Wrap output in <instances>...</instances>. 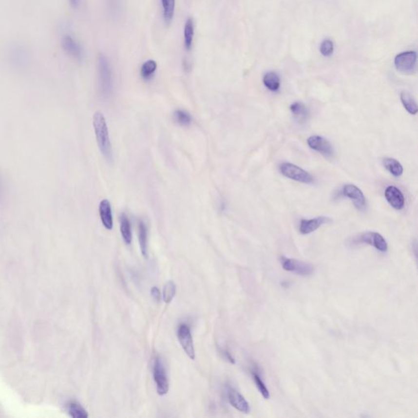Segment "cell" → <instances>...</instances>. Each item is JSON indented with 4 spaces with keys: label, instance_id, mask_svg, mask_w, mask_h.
Returning a JSON list of instances; mask_svg holds the SVG:
<instances>
[{
    "label": "cell",
    "instance_id": "1",
    "mask_svg": "<svg viewBox=\"0 0 418 418\" xmlns=\"http://www.w3.org/2000/svg\"><path fill=\"white\" fill-rule=\"evenodd\" d=\"M94 127L100 152L107 161H111L113 159L112 146L109 136L108 127L103 114L101 112L95 113L94 116Z\"/></svg>",
    "mask_w": 418,
    "mask_h": 418
},
{
    "label": "cell",
    "instance_id": "2",
    "mask_svg": "<svg viewBox=\"0 0 418 418\" xmlns=\"http://www.w3.org/2000/svg\"><path fill=\"white\" fill-rule=\"evenodd\" d=\"M99 88L103 97L108 98L113 93V79L111 65L106 56L100 53L98 56Z\"/></svg>",
    "mask_w": 418,
    "mask_h": 418
},
{
    "label": "cell",
    "instance_id": "3",
    "mask_svg": "<svg viewBox=\"0 0 418 418\" xmlns=\"http://www.w3.org/2000/svg\"><path fill=\"white\" fill-rule=\"evenodd\" d=\"M366 244L375 247L381 252H387L388 244L384 237L377 232H365L354 237L350 241V245H358Z\"/></svg>",
    "mask_w": 418,
    "mask_h": 418
},
{
    "label": "cell",
    "instance_id": "4",
    "mask_svg": "<svg viewBox=\"0 0 418 418\" xmlns=\"http://www.w3.org/2000/svg\"><path fill=\"white\" fill-rule=\"evenodd\" d=\"M280 171L282 175L296 182L310 184L315 181L311 174L300 167L291 163H283L280 164Z\"/></svg>",
    "mask_w": 418,
    "mask_h": 418
},
{
    "label": "cell",
    "instance_id": "5",
    "mask_svg": "<svg viewBox=\"0 0 418 418\" xmlns=\"http://www.w3.org/2000/svg\"><path fill=\"white\" fill-rule=\"evenodd\" d=\"M8 61L14 66L22 67L31 61V52L27 47L22 43H13L8 51Z\"/></svg>",
    "mask_w": 418,
    "mask_h": 418
},
{
    "label": "cell",
    "instance_id": "6",
    "mask_svg": "<svg viewBox=\"0 0 418 418\" xmlns=\"http://www.w3.org/2000/svg\"><path fill=\"white\" fill-rule=\"evenodd\" d=\"M280 261L283 269L288 272L294 273L302 276H309L315 271V267L313 265L300 260L282 257Z\"/></svg>",
    "mask_w": 418,
    "mask_h": 418
},
{
    "label": "cell",
    "instance_id": "7",
    "mask_svg": "<svg viewBox=\"0 0 418 418\" xmlns=\"http://www.w3.org/2000/svg\"><path fill=\"white\" fill-rule=\"evenodd\" d=\"M418 55L415 51H407L399 53L395 58V66L397 71L403 74L414 73L417 69Z\"/></svg>",
    "mask_w": 418,
    "mask_h": 418
},
{
    "label": "cell",
    "instance_id": "8",
    "mask_svg": "<svg viewBox=\"0 0 418 418\" xmlns=\"http://www.w3.org/2000/svg\"><path fill=\"white\" fill-rule=\"evenodd\" d=\"M153 377L154 382L156 384L157 393L161 396L167 395L169 391V378L164 364L159 358L154 360Z\"/></svg>",
    "mask_w": 418,
    "mask_h": 418
},
{
    "label": "cell",
    "instance_id": "9",
    "mask_svg": "<svg viewBox=\"0 0 418 418\" xmlns=\"http://www.w3.org/2000/svg\"><path fill=\"white\" fill-rule=\"evenodd\" d=\"M177 338L179 342L182 345V349L187 356L192 360H195V350H194V342L192 338L191 331L189 325L186 323H182L179 325L177 329Z\"/></svg>",
    "mask_w": 418,
    "mask_h": 418
},
{
    "label": "cell",
    "instance_id": "10",
    "mask_svg": "<svg viewBox=\"0 0 418 418\" xmlns=\"http://www.w3.org/2000/svg\"><path fill=\"white\" fill-rule=\"evenodd\" d=\"M307 144L310 149L322 154L323 156L327 159H330L334 154L333 145L330 141L323 136L317 135L310 136L307 139Z\"/></svg>",
    "mask_w": 418,
    "mask_h": 418
},
{
    "label": "cell",
    "instance_id": "11",
    "mask_svg": "<svg viewBox=\"0 0 418 418\" xmlns=\"http://www.w3.org/2000/svg\"><path fill=\"white\" fill-rule=\"evenodd\" d=\"M61 47L68 55L71 56L76 60L80 61L83 59V48L78 43V41L70 35H65L62 37L61 38Z\"/></svg>",
    "mask_w": 418,
    "mask_h": 418
},
{
    "label": "cell",
    "instance_id": "12",
    "mask_svg": "<svg viewBox=\"0 0 418 418\" xmlns=\"http://www.w3.org/2000/svg\"><path fill=\"white\" fill-rule=\"evenodd\" d=\"M227 397H228L229 403L235 409L240 411L241 413H249V403L246 400V399L234 387H231V386L227 387Z\"/></svg>",
    "mask_w": 418,
    "mask_h": 418
},
{
    "label": "cell",
    "instance_id": "13",
    "mask_svg": "<svg viewBox=\"0 0 418 418\" xmlns=\"http://www.w3.org/2000/svg\"><path fill=\"white\" fill-rule=\"evenodd\" d=\"M342 194L345 197L352 200L355 206L359 210H363L365 209L366 199L363 191L356 186L352 184L345 185L343 187Z\"/></svg>",
    "mask_w": 418,
    "mask_h": 418
},
{
    "label": "cell",
    "instance_id": "14",
    "mask_svg": "<svg viewBox=\"0 0 418 418\" xmlns=\"http://www.w3.org/2000/svg\"><path fill=\"white\" fill-rule=\"evenodd\" d=\"M385 197L388 203L396 210H402L404 208L405 199L400 190L394 186H389L385 189Z\"/></svg>",
    "mask_w": 418,
    "mask_h": 418
},
{
    "label": "cell",
    "instance_id": "15",
    "mask_svg": "<svg viewBox=\"0 0 418 418\" xmlns=\"http://www.w3.org/2000/svg\"><path fill=\"white\" fill-rule=\"evenodd\" d=\"M328 222H331L330 218L324 216L315 217L310 220L303 219L300 222L299 230L301 234H309L315 231L320 227H322L323 225L327 224Z\"/></svg>",
    "mask_w": 418,
    "mask_h": 418
},
{
    "label": "cell",
    "instance_id": "16",
    "mask_svg": "<svg viewBox=\"0 0 418 418\" xmlns=\"http://www.w3.org/2000/svg\"><path fill=\"white\" fill-rule=\"evenodd\" d=\"M99 213L101 222L106 229L111 230L113 229V216L111 210V203L107 199H103L99 205Z\"/></svg>",
    "mask_w": 418,
    "mask_h": 418
},
{
    "label": "cell",
    "instance_id": "17",
    "mask_svg": "<svg viewBox=\"0 0 418 418\" xmlns=\"http://www.w3.org/2000/svg\"><path fill=\"white\" fill-rule=\"evenodd\" d=\"M290 111L292 112V115L297 119L300 124H303L306 121L309 117V110L305 106V104L300 101H295L290 106Z\"/></svg>",
    "mask_w": 418,
    "mask_h": 418
},
{
    "label": "cell",
    "instance_id": "18",
    "mask_svg": "<svg viewBox=\"0 0 418 418\" xmlns=\"http://www.w3.org/2000/svg\"><path fill=\"white\" fill-rule=\"evenodd\" d=\"M120 231H121L124 243L128 245H131L132 240H133L131 224L129 222V217H127L124 213L120 216Z\"/></svg>",
    "mask_w": 418,
    "mask_h": 418
},
{
    "label": "cell",
    "instance_id": "19",
    "mask_svg": "<svg viewBox=\"0 0 418 418\" xmlns=\"http://www.w3.org/2000/svg\"><path fill=\"white\" fill-rule=\"evenodd\" d=\"M401 102L406 111L411 114L415 115L418 113V108L415 99L408 92H402L400 94Z\"/></svg>",
    "mask_w": 418,
    "mask_h": 418
},
{
    "label": "cell",
    "instance_id": "20",
    "mask_svg": "<svg viewBox=\"0 0 418 418\" xmlns=\"http://www.w3.org/2000/svg\"><path fill=\"white\" fill-rule=\"evenodd\" d=\"M263 83L270 91L277 92L280 88V76L273 71L268 72L263 77Z\"/></svg>",
    "mask_w": 418,
    "mask_h": 418
},
{
    "label": "cell",
    "instance_id": "21",
    "mask_svg": "<svg viewBox=\"0 0 418 418\" xmlns=\"http://www.w3.org/2000/svg\"><path fill=\"white\" fill-rule=\"evenodd\" d=\"M383 166L388 171H390L393 176H400L403 172V168L402 164L393 158H385L382 160Z\"/></svg>",
    "mask_w": 418,
    "mask_h": 418
},
{
    "label": "cell",
    "instance_id": "22",
    "mask_svg": "<svg viewBox=\"0 0 418 418\" xmlns=\"http://www.w3.org/2000/svg\"><path fill=\"white\" fill-rule=\"evenodd\" d=\"M138 239L140 248H141V254L143 257H147L148 252H147V229L143 221L138 222Z\"/></svg>",
    "mask_w": 418,
    "mask_h": 418
},
{
    "label": "cell",
    "instance_id": "23",
    "mask_svg": "<svg viewBox=\"0 0 418 418\" xmlns=\"http://www.w3.org/2000/svg\"><path fill=\"white\" fill-rule=\"evenodd\" d=\"M194 21L191 18H188L184 27V43L185 47L187 50H190L192 48V43H193V38H194Z\"/></svg>",
    "mask_w": 418,
    "mask_h": 418
},
{
    "label": "cell",
    "instance_id": "24",
    "mask_svg": "<svg viewBox=\"0 0 418 418\" xmlns=\"http://www.w3.org/2000/svg\"><path fill=\"white\" fill-rule=\"evenodd\" d=\"M163 16L166 24L171 23L175 11V0H161Z\"/></svg>",
    "mask_w": 418,
    "mask_h": 418
},
{
    "label": "cell",
    "instance_id": "25",
    "mask_svg": "<svg viewBox=\"0 0 418 418\" xmlns=\"http://www.w3.org/2000/svg\"><path fill=\"white\" fill-rule=\"evenodd\" d=\"M157 70L156 61L149 60L141 66V76L144 79L149 80L153 77Z\"/></svg>",
    "mask_w": 418,
    "mask_h": 418
},
{
    "label": "cell",
    "instance_id": "26",
    "mask_svg": "<svg viewBox=\"0 0 418 418\" xmlns=\"http://www.w3.org/2000/svg\"><path fill=\"white\" fill-rule=\"evenodd\" d=\"M176 287L173 281H168L163 288V300L165 303H170L176 295Z\"/></svg>",
    "mask_w": 418,
    "mask_h": 418
},
{
    "label": "cell",
    "instance_id": "27",
    "mask_svg": "<svg viewBox=\"0 0 418 418\" xmlns=\"http://www.w3.org/2000/svg\"><path fill=\"white\" fill-rule=\"evenodd\" d=\"M173 118L176 123L182 126H189L192 123L191 115L183 110H176L174 112Z\"/></svg>",
    "mask_w": 418,
    "mask_h": 418
},
{
    "label": "cell",
    "instance_id": "28",
    "mask_svg": "<svg viewBox=\"0 0 418 418\" xmlns=\"http://www.w3.org/2000/svg\"><path fill=\"white\" fill-rule=\"evenodd\" d=\"M68 411L70 415L74 418H87L88 413L79 403L77 402H71L69 403Z\"/></svg>",
    "mask_w": 418,
    "mask_h": 418
},
{
    "label": "cell",
    "instance_id": "29",
    "mask_svg": "<svg viewBox=\"0 0 418 418\" xmlns=\"http://www.w3.org/2000/svg\"><path fill=\"white\" fill-rule=\"evenodd\" d=\"M252 378L254 380L255 384L257 385V389L259 390L260 392L262 394V396L264 397L266 399H270V391L266 387V385L265 384L264 381L262 380V378L260 377L259 374L257 372H252Z\"/></svg>",
    "mask_w": 418,
    "mask_h": 418
},
{
    "label": "cell",
    "instance_id": "30",
    "mask_svg": "<svg viewBox=\"0 0 418 418\" xmlns=\"http://www.w3.org/2000/svg\"><path fill=\"white\" fill-rule=\"evenodd\" d=\"M320 50L321 54L324 57H330L333 55V51H334L333 41L330 39H325L323 41L320 45Z\"/></svg>",
    "mask_w": 418,
    "mask_h": 418
},
{
    "label": "cell",
    "instance_id": "31",
    "mask_svg": "<svg viewBox=\"0 0 418 418\" xmlns=\"http://www.w3.org/2000/svg\"><path fill=\"white\" fill-rule=\"evenodd\" d=\"M111 14L115 16L119 8V0H107Z\"/></svg>",
    "mask_w": 418,
    "mask_h": 418
},
{
    "label": "cell",
    "instance_id": "32",
    "mask_svg": "<svg viewBox=\"0 0 418 418\" xmlns=\"http://www.w3.org/2000/svg\"><path fill=\"white\" fill-rule=\"evenodd\" d=\"M151 294H152V297L154 298V300L156 301V302H159L161 299V292L157 287H152V290H151Z\"/></svg>",
    "mask_w": 418,
    "mask_h": 418
},
{
    "label": "cell",
    "instance_id": "33",
    "mask_svg": "<svg viewBox=\"0 0 418 418\" xmlns=\"http://www.w3.org/2000/svg\"><path fill=\"white\" fill-rule=\"evenodd\" d=\"M223 354H224L225 357L227 360L230 362L231 363H235V361H234V358L232 357V355H230V353L228 351V350H223Z\"/></svg>",
    "mask_w": 418,
    "mask_h": 418
},
{
    "label": "cell",
    "instance_id": "34",
    "mask_svg": "<svg viewBox=\"0 0 418 418\" xmlns=\"http://www.w3.org/2000/svg\"><path fill=\"white\" fill-rule=\"evenodd\" d=\"M69 2L73 8H78L80 4V0H69Z\"/></svg>",
    "mask_w": 418,
    "mask_h": 418
},
{
    "label": "cell",
    "instance_id": "35",
    "mask_svg": "<svg viewBox=\"0 0 418 418\" xmlns=\"http://www.w3.org/2000/svg\"><path fill=\"white\" fill-rule=\"evenodd\" d=\"M2 192H3V183H2V179H1V176H0V196H1V194H2Z\"/></svg>",
    "mask_w": 418,
    "mask_h": 418
}]
</instances>
